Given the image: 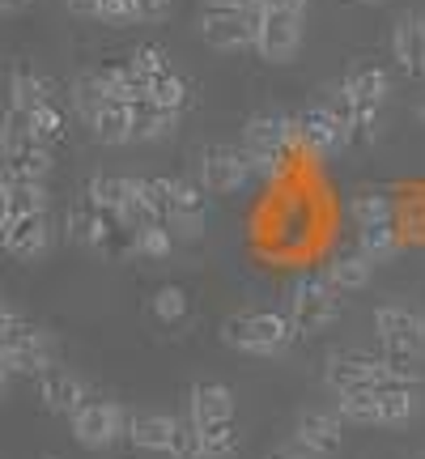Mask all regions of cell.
I'll list each match as a JSON object with an SVG mask.
<instances>
[{"label":"cell","mask_w":425,"mask_h":459,"mask_svg":"<svg viewBox=\"0 0 425 459\" xmlns=\"http://www.w3.org/2000/svg\"><path fill=\"white\" fill-rule=\"evenodd\" d=\"M370 328H375V341L383 344V353L404 361L425 358V311L409 298L378 302L375 315H370Z\"/></svg>","instance_id":"obj_5"},{"label":"cell","mask_w":425,"mask_h":459,"mask_svg":"<svg viewBox=\"0 0 425 459\" xmlns=\"http://www.w3.org/2000/svg\"><path fill=\"white\" fill-rule=\"evenodd\" d=\"M132 187H136V179H124V175H99V179L90 183V192L85 196L94 200L99 209H107V213H124V204H128Z\"/></svg>","instance_id":"obj_27"},{"label":"cell","mask_w":425,"mask_h":459,"mask_svg":"<svg viewBox=\"0 0 425 459\" xmlns=\"http://www.w3.org/2000/svg\"><path fill=\"white\" fill-rule=\"evenodd\" d=\"M65 9H68V13H77V17H99L102 13V0H65Z\"/></svg>","instance_id":"obj_40"},{"label":"cell","mask_w":425,"mask_h":459,"mask_svg":"<svg viewBox=\"0 0 425 459\" xmlns=\"http://www.w3.org/2000/svg\"><path fill=\"white\" fill-rule=\"evenodd\" d=\"M65 221H68V238L82 243L85 251H94V255H132V230L115 213L99 209L90 196L82 204H73Z\"/></svg>","instance_id":"obj_6"},{"label":"cell","mask_w":425,"mask_h":459,"mask_svg":"<svg viewBox=\"0 0 425 459\" xmlns=\"http://www.w3.org/2000/svg\"><path fill=\"white\" fill-rule=\"evenodd\" d=\"M179 124V111L170 107H158L153 99L132 102V128H136V141H166Z\"/></svg>","instance_id":"obj_24"},{"label":"cell","mask_w":425,"mask_h":459,"mask_svg":"<svg viewBox=\"0 0 425 459\" xmlns=\"http://www.w3.org/2000/svg\"><path fill=\"white\" fill-rule=\"evenodd\" d=\"M302 13H285V9H268L256 13V56L264 65H290L302 51Z\"/></svg>","instance_id":"obj_13"},{"label":"cell","mask_w":425,"mask_h":459,"mask_svg":"<svg viewBox=\"0 0 425 459\" xmlns=\"http://www.w3.org/2000/svg\"><path fill=\"white\" fill-rule=\"evenodd\" d=\"M264 459H319V455H315V451H307V446L294 438V443H285V446H273Z\"/></svg>","instance_id":"obj_39"},{"label":"cell","mask_w":425,"mask_h":459,"mask_svg":"<svg viewBox=\"0 0 425 459\" xmlns=\"http://www.w3.org/2000/svg\"><path fill=\"white\" fill-rule=\"evenodd\" d=\"M417 124L425 128V102H417Z\"/></svg>","instance_id":"obj_43"},{"label":"cell","mask_w":425,"mask_h":459,"mask_svg":"<svg viewBox=\"0 0 425 459\" xmlns=\"http://www.w3.org/2000/svg\"><path fill=\"white\" fill-rule=\"evenodd\" d=\"M170 247H175V230L166 221H149V226L132 230V255H141V260H162L170 255Z\"/></svg>","instance_id":"obj_26"},{"label":"cell","mask_w":425,"mask_h":459,"mask_svg":"<svg viewBox=\"0 0 425 459\" xmlns=\"http://www.w3.org/2000/svg\"><path fill=\"white\" fill-rule=\"evenodd\" d=\"M39 209H43V179L4 175V213H39Z\"/></svg>","instance_id":"obj_28"},{"label":"cell","mask_w":425,"mask_h":459,"mask_svg":"<svg viewBox=\"0 0 425 459\" xmlns=\"http://www.w3.org/2000/svg\"><path fill=\"white\" fill-rule=\"evenodd\" d=\"M324 383L332 395H366V392H421L417 361L366 349H336L324 361Z\"/></svg>","instance_id":"obj_1"},{"label":"cell","mask_w":425,"mask_h":459,"mask_svg":"<svg viewBox=\"0 0 425 459\" xmlns=\"http://www.w3.org/2000/svg\"><path fill=\"white\" fill-rule=\"evenodd\" d=\"M349 217L358 221V230L383 226V221H392V200L383 196V192H358V196L349 200Z\"/></svg>","instance_id":"obj_29"},{"label":"cell","mask_w":425,"mask_h":459,"mask_svg":"<svg viewBox=\"0 0 425 459\" xmlns=\"http://www.w3.org/2000/svg\"><path fill=\"white\" fill-rule=\"evenodd\" d=\"M30 4H34V0H0V13H4V17H22Z\"/></svg>","instance_id":"obj_41"},{"label":"cell","mask_w":425,"mask_h":459,"mask_svg":"<svg viewBox=\"0 0 425 459\" xmlns=\"http://www.w3.org/2000/svg\"><path fill=\"white\" fill-rule=\"evenodd\" d=\"M179 426L170 412H132L128 421V443L141 446V451H158V455H175V443H179Z\"/></svg>","instance_id":"obj_21"},{"label":"cell","mask_w":425,"mask_h":459,"mask_svg":"<svg viewBox=\"0 0 425 459\" xmlns=\"http://www.w3.org/2000/svg\"><path fill=\"white\" fill-rule=\"evenodd\" d=\"M128 65H132V73L145 82V90L158 82V77H166V73H170V60H166L162 48H136L128 56Z\"/></svg>","instance_id":"obj_34"},{"label":"cell","mask_w":425,"mask_h":459,"mask_svg":"<svg viewBox=\"0 0 425 459\" xmlns=\"http://www.w3.org/2000/svg\"><path fill=\"white\" fill-rule=\"evenodd\" d=\"M192 170H196V183L209 196L243 192L251 175H256V166L243 153V145H200L192 153Z\"/></svg>","instance_id":"obj_9"},{"label":"cell","mask_w":425,"mask_h":459,"mask_svg":"<svg viewBox=\"0 0 425 459\" xmlns=\"http://www.w3.org/2000/svg\"><path fill=\"white\" fill-rule=\"evenodd\" d=\"M392 99V77L378 65H353L341 77V107L344 111L378 115V107Z\"/></svg>","instance_id":"obj_16"},{"label":"cell","mask_w":425,"mask_h":459,"mask_svg":"<svg viewBox=\"0 0 425 459\" xmlns=\"http://www.w3.org/2000/svg\"><path fill=\"white\" fill-rule=\"evenodd\" d=\"M187 311H192V302H187V294H183L179 285H162L153 294V319L162 328H179L183 319H187Z\"/></svg>","instance_id":"obj_31"},{"label":"cell","mask_w":425,"mask_h":459,"mask_svg":"<svg viewBox=\"0 0 425 459\" xmlns=\"http://www.w3.org/2000/svg\"><path fill=\"white\" fill-rule=\"evenodd\" d=\"M51 247V221L48 213H4V251L22 264L43 260Z\"/></svg>","instance_id":"obj_17"},{"label":"cell","mask_w":425,"mask_h":459,"mask_svg":"<svg viewBox=\"0 0 425 459\" xmlns=\"http://www.w3.org/2000/svg\"><path fill=\"white\" fill-rule=\"evenodd\" d=\"M196 34L212 51L256 48V13H247V9H204L196 17Z\"/></svg>","instance_id":"obj_15"},{"label":"cell","mask_w":425,"mask_h":459,"mask_svg":"<svg viewBox=\"0 0 425 459\" xmlns=\"http://www.w3.org/2000/svg\"><path fill=\"white\" fill-rule=\"evenodd\" d=\"M149 99L158 102V107H170V111H183L187 102H192V85L183 82L179 73L170 68L166 77H158V82L149 85Z\"/></svg>","instance_id":"obj_33"},{"label":"cell","mask_w":425,"mask_h":459,"mask_svg":"<svg viewBox=\"0 0 425 459\" xmlns=\"http://www.w3.org/2000/svg\"><path fill=\"white\" fill-rule=\"evenodd\" d=\"M294 132L298 141L319 158L353 145V132H349V119L341 115V107H307L302 115H294Z\"/></svg>","instance_id":"obj_14"},{"label":"cell","mask_w":425,"mask_h":459,"mask_svg":"<svg viewBox=\"0 0 425 459\" xmlns=\"http://www.w3.org/2000/svg\"><path fill=\"white\" fill-rule=\"evenodd\" d=\"M0 361H4L9 378H39L56 366L51 341L30 319H22V311H13V307H4V319H0Z\"/></svg>","instance_id":"obj_4"},{"label":"cell","mask_w":425,"mask_h":459,"mask_svg":"<svg viewBox=\"0 0 425 459\" xmlns=\"http://www.w3.org/2000/svg\"><path fill=\"white\" fill-rule=\"evenodd\" d=\"M200 429V459H230L239 451V426H196Z\"/></svg>","instance_id":"obj_30"},{"label":"cell","mask_w":425,"mask_h":459,"mask_svg":"<svg viewBox=\"0 0 425 459\" xmlns=\"http://www.w3.org/2000/svg\"><path fill=\"white\" fill-rule=\"evenodd\" d=\"M294 119H285L277 111H260L251 115L243 124V153L251 158L256 166V175H273L281 162H285V153L294 145Z\"/></svg>","instance_id":"obj_10"},{"label":"cell","mask_w":425,"mask_h":459,"mask_svg":"<svg viewBox=\"0 0 425 459\" xmlns=\"http://www.w3.org/2000/svg\"><path fill=\"white\" fill-rule=\"evenodd\" d=\"M73 102H77V111H82L85 128L94 132L102 145H128V141H136L132 102L111 99L107 85H102V73L99 77H82V82L73 85Z\"/></svg>","instance_id":"obj_3"},{"label":"cell","mask_w":425,"mask_h":459,"mask_svg":"<svg viewBox=\"0 0 425 459\" xmlns=\"http://www.w3.org/2000/svg\"><path fill=\"white\" fill-rule=\"evenodd\" d=\"M336 412L349 426H378L395 429L409 426L421 412V392H366V395H336Z\"/></svg>","instance_id":"obj_8"},{"label":"cell","mask_w":425,"mask_h":459,"mask_svg":"<svg viewBox=\"0 0 425 459\" xmlns=\"http://www.w3.org/2000/svg\"><path fill=\"white\" fill-rule=\"evenodd\" d=\"M204 9H251V0H200Z\"/></svg>","instance_id":"obj_42"},{"label":"cell","mask_w":425,"mask_h":459,"mask_svg":"<svg viewBox=\"0 0 425 459\" xmlns=\"http://www.w3.org/2000/svg\"><path fill=\"white\" fill-rule=\"evenodd\" d=\"M99 22H107V26H128V22H136V0H102Z\"/></svg>","instance_id":"obj_35"},{"label":"cell","mask_w":425,"mask_h":459,"mask_svg":"<svg viewBox=\"0 0 425 459\" xmlns=\"http://www.w3.org/2000/svg\"><path fill=\"white\" fill-rule=\"evenodd\" d=\"M187 421L192 426H226V421H234V392L226 383H196L187 392Z\"/></svg>","instance_id":"obj_22"},{"label":"cell","mask_w":425,"mask_h":459,"mask_svg":"<svg viewBox=\"0 0 425 459\" xmlns=\"http://www.w3.org/2000/svg\"><path fill=\"white\" fill-rule=\"evenodd\" d=\"M73 421V438L85 446V451H107L119 438H128V412L119 409L115 400H102V395H90L82 409L68 417Z\"/></svg>","instance_id":"obj_12"},{"label":"cell","mask_w":425,"mask_h":459,"mask_svg":"<svg viewBox=\"0 0 425 459\" xmlns=\"http://www.w3.org/2000/svg\"><path fill=\"white\" fill-rule=\"evenodd\" d=\"M341 315V294L327 285V277H302L290 285L285 294V319L294 324V332H324L336 324Z\"/></svg>","instance_id":"obj_11"},{"label":"cell","mask_w":425,"mask_h":459,"mask_svg":"<svg viewBox=\"0 0 425 459\" xmlns=\"http://www.w3.org/2000/svg\"><path fill=\"white\" fill-rule=\"evenodd\" d=\"M378 264L361 251V247H349V251H336L332 260H327L324 277L327 285L336 290V294H358V290H366L370 285V277H375Z\"/></svg>","instance_id":"obj_23"},{"label":"cell","mask_w":425,"mask_h":459,"mask_svg":"<svg viewBox=\"0 0 425 459\" xmlns=\"http://www.w3.org/2000/svg\"><path fill=\"white\" fill-rule=\"evenodd\" d=\"M294 438L307 446V451H315L319 459L336 455L344 443V417L341 412H327V409H302L298 412Z\"/></svg>","instance_id":"obj_19"},{"label":"cell","mask_w":425,"mask_h":459,"mask_svg":"<svg viewBox=\"0 0 425 459\" xmlns=\"http://www.w3.org/2000/svg\"><path fill=\"white\" fill-rule=\"evenodd\" d=\"M51 102V85L43 77H34L30 68H13L9 73V111H34Z\"/></svg>","instance_id":"obj_25"},{"label":"cell","mask_w":425,"mask_h":459,"mask_svg":"<svg viewBox=\"0 0 425 459\" xmlns=\"http://www.w3.org/2000/svg\"><path fill=\"white\" fill-rule=\"evenodd\" d=\"M268 9H285V13H307V0H251V13H268Z\"/></svg>","instance_id":"obj_38"},{"label":"cell","mask_w":425,"mask_h":459,"mask_svg":"<svg viewBox=\"0 0 425 459\" xmlns=\"http://www.w3.org/2000/svg\"><path fill=\"white\" fill-rule=\"evenodd\" d=\"M175 459H200V429L192 421L179 426V443H175Z\"/></svg>","instance_id":"obj_37"},{"label":"cell","mask_w":425,"mask_h":459,"mask_svg":"<svg viewBox=\"0 0 425 459\" xmlns=\"http://www.w3.org/2000/svg\"><path fill=\"white\" fill-rule=\"evenodd\" d=\"M149 187H153L158 217L175 230V238H196L209 217V192L187 179H149Z\"/></svg>","instance_id":"obj_7"},{"label":"cell","mask_w":425,"mask_h":459,"mask_svg":"<svg viewBox=\"0 0 425 459\" xmlns=\"http://www.w3.org/2000/svg\"><path fill=\"white\" fill-rule=\"evenodd\" d=\"M298 332L294 324L277 311H260V307H251V311H239L230 315L226 324H221V341L230 349H239L247 358H281L290 341H294Z\"/></svg>","instance_id":"obj_2"},{"label":"cell","mask_w":425,"mask_h":459,"mask_svg":"<svg viewBox=\"0 0 425 459\" xmlns=\"http://www.w3.org/2000/svg\"><path fill=\"white\" fill-rule=\"evenodd\" d=\"M358 247L375 264H387L395 251H400V234H395L392 221H383V226H366L361 230V238H358Z\"/></svg>","instance_id":"obj_32"},{"label":"cell","mask_w":425,"mask_h":459,"mask_svg":"<svg viewBox=\"0 0 425 459\" xmlns=\"http://www.w3.org/2000/svg\"><path fill=\"white\" fill-rule=\"evenodd\" d=\"M417 459H425V451H421V455H417Z\"/></svg>","instance_id":"obj_45"},{"label":"cell","mask_w":425,"mask_h":459,"mask_svg":"<svg viewBox=\"0 0 425 459\" xmlns=\"http://www.w3.org/2000/svg\"><path fill=\"white\" fill-rule=\"evenodd\" d=\"M392 60L404 77H425V9H409L395 17Z\"/></svg>","instance_id":"obj_18"},{"label":"cell","mask_w":425,"mask_h":459,"mask_svg":"<svg viewBox=\"0 0 425 459\" xmlns=\"http://www.w3.org/2000/svg\"><path fill=\"white\" fill-rule=\"evenodd\" d=\"M170 9H175V0H136V22L141 26H158V22L170 17Z\"/></svg>","instance_id":"obj_36"},{"label":"cell","mask_w":425,"mask_h":459,"mask_svg":"<svg viewBox=\"0 0 425 459\" xmlns=\"http://www.w3.org/2000/svg\"><path fill=\"white\" fill-rule=\"evenodd\" d=\"M353 4H383V0H353Z\"/></svg>","instance_id":"obj_44"},{"label":"cell","mask_w":425,"mask_h":459,"mask_svg":"<svg viewBox=\"0 0 425 459\" xmlns=\"http://www.w3.org/2000/svg\"><path fill=\"white\" fill-rule=\"evenodd\" d=\"M39 400L48 412H60V417H73L90 400V387H85L82 375H73L65 366H51L48 375H39Z\"/></svg>","instance_id":"obj_20"}]
</instances>
